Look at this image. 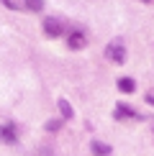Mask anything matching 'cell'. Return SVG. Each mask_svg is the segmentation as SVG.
<instances>
[{
    "mask_svg": "<svg viewBox=\"0 0 154 156\" xmlns=\"http://www.w3.org/2000/svg\"><path fill=\"white\" fill-rule=\"evenodd\" d=\"M90 151H93V156H111V146L103 144V141H93L90 144Z\"/></svg>",
    "mask_w": 154,
    "mask_h": 156,
    "instance_id": "6",
    "label": "cell"
},
{
    "mask_svg": "<svg viewBox=\"0 0 154 156\" xmlns=\"http://www.w3.org/2000/svg\"><path fill=\"white\" fill-rule=\"evenodd\" d=\"M85 34L82 31H69V36H67V46L72 49V51H80V49H85Z\"/></svg>",
    "mask_w": 154,
    "mask_h": 156,
    "instance_id": "4",
    "label": "cell"
},
{
    "mask_svg": "<svg viewBox=\"0 0 154 156\" xmlns=\"http://www.w3.org/2000/svg\"><path fill=\"white\" fill-rule=\"evenodd\" d=\"M141 3H149V0H141Z\"/></svg>",
    "mask_w": 154,
    "mask_h": 156,
    "instance_id": "13",
    "label": "cell"
},
{
    "mask_svg": "<svg viewBox=\"0 0 154 156\" xmlns=\"http://www.w3.org/2000/svg\"><path fill=\"white\" fill-rule=\"evenodd\" d=\"M23 8L31 13H41L44 10V0H23Z\"/></svg>",
    "mask_w": 154,
    "mask_h": 156,
    "instance_id": "9",
    "label": "cell"
},
{
    "mask_svg": "<svg viewBox=\"0 0 154 156\" xmlns=\"http://www.w3.org/2000/svg\"><path fill=\"white\" fill-rule=\"evenodd\" d=\"M146 100H149L152 105H154V92H149V95H146Z\"/></svg>",
    "mask_w": 154,
    "mask_h": 156,
    "instance_id": "12",
    "label": "cell"
},
{
    "mask_svg": "<svg viewBox=\"0 0 154 156\" xmlns=\"http://www.w3.org/2000/svg\"><path fill=\"white\" fill-rule=\"evenodd\" d=\"M118 90L126 92V95H131L134 90H136V82H134L131 77H121V80H118Z\"/></svg>",
    "mask_w": 154,
    "mask_h": 156,
    "instance_id": "7",
    "label": "cell"
},
{
    "mask_svg": "<svg viewBox=\"0 0 154 156\" xmlns=\"http://www.w3.org/2000/svg\"><path fill=\"white\" fill-rule=\"evenodd\" d=\"M105 56H108L113 64H123V62H126V44L118 41V38L111 41V44L105 46Z\"/></svg>",
    "mask_w": 154,
    "mask_h": 156,
    "instance_id": "1",
    "label": "cell"
},
{
    "mask_svg": "<svg viewBox=\"0 0 154 156\" xmlns=\"http://www.w3.org/2000/svg\"><path fill=\"white\" fill-rule=\"evenodd\" d=\"M0 141H3V144H16L18 141V131H16L13 123H3V126H0Z\"/></svg>",
    "mask_w": 154,
    "mask_h": 156,
    "instance_id": "3",
    "label": "cell"
},
{
    "mask_svg": "<svg viewBox=\"0 0 154 156\" xmlns=\"http://www.w3.org/2000/svg\"><path fill=\"white\" fill-rule=\"evenodd\" d=\"M59 128H62V120H49V123H46V131H49V133H57Z\"/></svg>",
    "mask_w": 154,
    "mask_h": 156,
    "instance_id": "11",
    "label": "cell"
},
{
    "mask_svg": "<svg viewBox=\"0 0 154 156\" xmlns=\"http://www.w3.org/2000/svg\"><path fill=\"white\" fill-rule=\"evenodd\" d=\"M113 115H116V120H131V118L139 120V118H141L139 113H134V110L128 108V105H123V102H118V105H116V113H113Z\"/></svg>",
    "mask_w": 154,
    "mask_h": 156,
    "instance_id": "5",
    "label": "cell"
},
{
    "mask_svg": "<svg viewBox=\"0 0 154 156\" xmlns=\"http://www.w3.org/2000/svg\"><path fill=\"white\" fill-rule=\"evenodd\" d=\"M59 113H62L64 120H72L75 118V110H72V105H69L67 100H59Z\"/></svg>",
    "mask_w": 154,
    "mask_h": 156,
    "instance_id": "8",
    "label": "cell"
},
{
    "mask_svg": "<svg viewBox=\"0 0 154 156\" xmlns=\"http://www.w3.org/2000/svg\"><path fill=\"white\" fill-rule=\"evenodd\" d=\"M44 34L49 38H59L64 34V23L57 21V18H44Z\"/></svg>",
    "mask_w": 154,
    "mask_h": 156,
    "instance_id": "2",
    "label": "cell"
},
{
    "mask_svg": "<svg viewBox=\"0 0 154 156\" xmlns=\"http://www.w3.org/2000/svg\"><path fill=\"white\" fill-rule=\"evenodd\" d=\"M8 10H23V0H0Z\"/></svg>",
    "mask_w": 154,
    "mask_h": 156,
    "instance_id": "10",
    "label": "cell"
}]
</instances>
